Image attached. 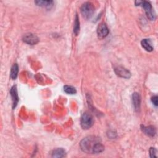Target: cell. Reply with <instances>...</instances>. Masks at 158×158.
<instances>
[{
  "mask_svg": "<svg viewBox=\"0 0 158 158\" xmlns=\"http://www.w3.org/2000/svg\"><path fill=\"white\" fill-rule=\"evenodd\" d=\"M100 141L99 139L93 136H89L83 138L80 143L81 149L86 153H92V150L96 143Z\"/></svg>",
  "mask_w": 158,
  "mask_h": 158,
  "instance_id": "1",
  "label": "cell"
},
{
  "mask_svg": "<svg viewBox=\"0 0 158 158\" xmlns=\"http://www.w3.org/2000/svg\"><path fill=\"white\" fill-rule=\"evenodd\" d=\"M94 123V120L92 115L87 112H84L80 118V125L83 129L88 130L90 128Z\"/></svg>",
  "mask_w": 158,
  "mask_h": 158,
  "instance_id": "2",
  "label": "cell"
},
{
  "mask_svg": "<svg viewBox=\"0 0 158 158\" xmlns=\"http://www.w3.org/2000/svg\"><path fill=\"white\" fill-rule=\"evenodd\" d=\"M81 13L85 19H89L94 12V7L90 2H86L83 3L80 8Z\"/></svg>",
  "mask_w": 158,
  "mask_h": 158,
  "instance_id": "3",
  "label": "cell"
},
{
  "mask_svg": "<svg viewBox=\"0 0 158 158\" xmlns=\"http://www.w3.org/2000/svg\"><path fill=\"white\" fill-rule=\"evenodd\" d=\"M140 6H141L144 8L146 14L149 20H154L156 19V14L149 2L146 1H141Z\"/></svg>",
  "mask_w": 158,
  "mask_h": 158,
  "instance_id": "4",
  "label": "cell"
},
{
  "mask_svg": "<svg viewBox=\"0 0 158 158\" xmlns=\"http://www.w3.org/2000/svg\"><path fill=\"white\" fill-rule=\"evenodd\" d=\"M97 35L99 39H103L106 38L109 33V28L106 24L104 22L101 23L97 28Z\"/></svg>",
  "mask_w": 158,
  "mask_h": 158,
  "instance_id": "5",
  "label": "cell"
},
{
  "mask_svg": "<svg viewBox=\"0 0 158 158\" xmlns=\"http://www.w3.org/2000/svg\"><path fill=\"white\" fill-rule=\"evenodd\" d=\"M22 40L28 44L35 45L38 43L39 38L36 35L30 33L24 35L22 38Z\"/></svg>",
  "mask_w": 158,
  "mask_h": 158,
  "instance_id": "6",
  "label": "cell"
},
{
  "mask_svg": "<svg viewBox=\"0 0 158 158\" xmlns=\"http://www.w3.org/2000/svg\"><path fill=\"white\" fill-rule=\"evenodd\" d=\"M114 70H115V73L118 76H119L122 78H130L131 77L130 72L127 69H126L125 68H124L123 67H120V66L117 67L116 68H115Z\"/></svg>",
  "mask_w": 158,
  "mask_h": 158,
  "instance_id": "7",
  "label": "cell"
},
{
  "mask_svg": "<svg viewBox=\"0 0 158 158\" xmlns=\"http://www.w3.org/2000/svg\"><path fill=\"white\" fill-rule=\"evenodd\" d=\"M132 102L136 111H138L141 105V96L137 92H135L132 94Z\"/></svg>",
  "mask_w": 158,
  "mask_h": 158,
  "instance_id": "8",
  "label": "cell"
},
{
  "mask_svg": "<svg viewBox=\"0 0 158 158\" xmlns=\"http://www.w3.org/2000/svg\"><path fill=\"white\" fill-rule=\"evenodd\" d=\"M141 130L143 131V132L149 136H154L156 133V130L155 128L154 127L152 126V125H149V126H144V125H141Z\"/></svg>",
  "mask_w": 158,
  "mask_h": 158,
  "instance_id": "9",
  "label": "cell"
},
{
  "mask_svg": "<svg viewBox=\"0 0 158 158\" xmlns=\"http://www.w3.org/2000/svg\"><path fill=\"white\" fill-rule=\"evenodd\" d=\"M10 94L12 99V102H13V106L12 107L14 108L16 107L18 101H19V97L17 94V86L15 85H14L11 87L10 90Z\"/></svg>",
  "mask_w": 158,
  "mask_h": 158,
  "instance_id": "10",
  "label": "cell"
},
{
  "mask_svg": "<svg viewBox=\"0 0 158 158\" xmlns=\"http://www.w3.org/2000/svg\"><path fill=\"white\" fill-rule=\"evenodd\" d=\"M35 3L36 4V6L42 7H46V8H51L53 5V1H35Z\"/></svg>",
  "mask_w": 158,
  "mask_h": 158,
  "instance_id": "11",
  "label": "cell"
},
{
  "mask_svg": "<svg viewBox=\"0 0 158 158\" xmlns=\"http://www.w3.org/2000/svg\"><path fill=\"white\" fill-rule=\"evenodd\" d=\"M65 156V151L62 148H56L54 149L52 152V157H63Z\"/></svg>",
  "mask_w": 158,
  "mask_h": 158,
  "instance_id": "12",
  "label": "cell"
},
{
  "mask_svg": "<svg viewBox=\"0 0 158 158\" xmlns=\"http://www.w3.org/2000/svg\"><path fill=\"white\" fill-rule=\"evenodd\" d=\"M141 46L147 51L151 52L153 50V47L151 45V41L149 40L148 39H143L141 41Z\"/></svg>",
  "mask_w": 158,
  "mask_h": 158,
  "instance_id": "13",
  "label": "cell"
},
{
  "mask_svg": "<svg viewBox=\"0 0 158 158\" xmlns=\"http://www.w3.org/2000/svg\"><path fill=\"white\" fill-rule=\"evenodd\" d=\"M104 149V146L101 144L100 141L98 142L95 144L94 146L93 150H92V154H98L101 152H102Z\"/></svg>",
  "mask_w": 158,
  "mask_h": 158,
  "instance_id": "14",
  "label": "cell"
},
{
  "mask_svg": "<svg viewBox=\"0 0 158 158\" xmlns=\"http://www.w3.org/2000/svg\"><path fill=\"white\" fill-rule=\"evenodd\" d=\"M18 72H19V67L18 65L17 64H14L12 67H11V70H10V77L12 79V80H15L17 77V74H18Z\"/></svg>",
  "mask_w": 158,
  "mask_h": 158,
  "instance_id": "15",
  "label": "cell"
},
{
  "mask_svg": "<svg viewBox=\"0 0 158 158\" xmlns=\"http://www.w3.org/2000/svg\"><path fill=\"white\" fill-rule=\"evenodd\" d=\"M80 30V22H79V18L77 14H76L75 19V23H74V27H73V33L75 35H77L79 33Z\"/></svg>",
  "mask_w": 158,
  "mask_h": 158,
  "instance_id": "16",
  "label": "cell"
},
{
  "mask_svg": "<svg viewBox=\"0 0 158 158\" xmlns=\"http://www.w3.org/2000/svg\"><path fill=\"white\" fill-rule=\"evenodd\" d=\"M64 91L66 93L70 94H74L77 92L75 88L74 87L72 86H70V85H65L64 86Z\"/></svg>",
  "mask_w": 158,
  "mask_h": 158,
  "instance_id": "17",
  "label": "cell"
},
{
  "mask_svg": "<svg viewBox=\"0 0 158 158\" xmlns=\"http://www.w3.org/2000/svg\"><path fill=\"white\" fill-rule=\"evenodd\" d=\"M149 154H150V157L151 158L152 157H157V149L154 148H151L149 149Z\"/></svg>",
  "mask_w": 158,
  "mask_h": 158,
  "instance_id": "18",
  "label": "cell"
},
{
  "mask_svg": "<svg viewBox=\"0 0 158 158\" xmlns=\"http://www.w3.org/2000/svg\"><path fill=\"white\" fill-rule=\"evenodd\" d=\"M157 96H153L152 98H151V101L152 102V103L156 106H157Z\"/></svg>",
  "mask_w": 158,
  "mask_h": 158,
  "instance_id": "19",
  "label": "cell"
}]
</instances>
